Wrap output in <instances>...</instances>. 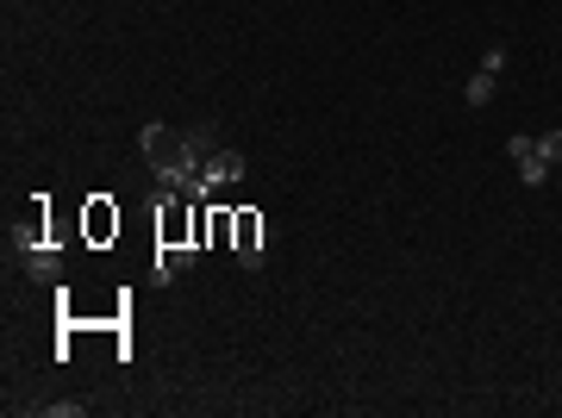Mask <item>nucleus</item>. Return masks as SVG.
I'll return each instance as SVG.
<instances>
[{"label":"nucleus","mask_w":562,"mask_h":418,"mask_svg":"<svg viewBox=\"0 0 562 418\" xmlns=\"http://www.w3.org/2000/svg\"><path fill=\"white\" fill-rule=\"evenodd\" d=\"M138 150H144V162H150V176H157L169 194H188V200L244 181V157H238V150H225L220 138H206V132L144 125V132H138Z\"/></svg>","instance_id":"1"},{"label":"nucleus","mask_w":562,"mask_h":418,"mask_svg":"<svg viewBox=\"0 0 562 418\" xmlns=\"http://www.w3.org/2000/svg\"><path fill=\"white\" fill-rule=\"evenodd\" d=\"M506 157H513V169H519V181L538 194L543 181H550V169L562 162V132H543V138H506Z\"/></svg>","instance_id":"2"},{"label":"nucleus","mask_w":562,"mask_h":418,"mask_svg":"<svg viewBox=\"0 0 562 418\" xmlns=\"http://www.w3.org/2000/svg\"><path fill=\"white\" fill-rule=\"evenodd\" d=\"M501 76H506V44H487L482 63H475V76H469V88H462V106H494V94H501Z\"/></svg>","instance_id":"3"},{"label":"nucleus","mask_w":562,"mask_h":418,"mask_svg":"<svg viewBox=\"0 0 562 418\" xmlns=\"http://www.w3.org/2000/svg\"><path fill=\"white\" fill-rule=\"evenodd\" d=\"M238 262L244 269H262V262H269V225L257 219V213H238Z\"/></svg>","instance_id":"4"},{"label":"nucleus","mask_w":562,"mask_h":418,"mask_svg":"<svg viewBox=\"0 0 562 418\" xmlns=\"http://www.w3.org/2000/svg\"><path fill=\"white\" fill-rule=\"evenodd\" d=\"M20 262H25V275L32 281H63V250L57 244H25Z\"/></svg>","instance_id":"5"},{"label":"nucleus","mask_w":562,"mask_h":418,"mask_svg":"<svg viewBox=\"0 0 562 418\" xmlns=\"http://www.w3.org/2000/svg\"><path fill=\"white\" fill-rule=\"evenodd\" d=\"M194 257H201V244H157V275L181 281L188 269H194Z\"/></svg>","instance_id":"6"},{"label":"nucleus","mask_w":562,"mask_h":418,"mask_svg":"<svg viewBox=\"0 0 562 418\" xmlns=\"http://www.w3.org/2000/svg\"><path fill=\"white\" fill-rule=\"evenodd\" d=\"M38 413L44 418H81V413H88V399H44Z\"/></svg>","instance_id":"7"}]
</instances>
